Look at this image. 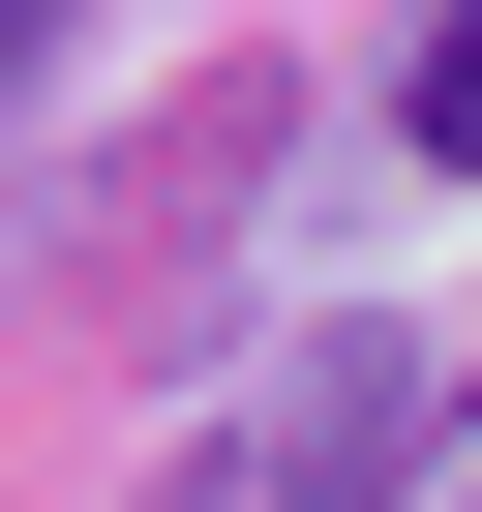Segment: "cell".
Returning <instances> with one entry per match:
<instances>
[{
	"label": "cell",
	"instance_id": "1",
	"mask_svg": "<svg viewBox=\"0 0 482 512\" xmlns=\"http://www.w3.org/2000/svg\"><path fill=\"white\" fill-rule=\"evenodd\" d=\"M422 452H452V422H422V332H302L151 512H422Z\"/></svg>",
	"mask_w": 482,
	"mask_h": 512
},
{
	"label": "cell",
	"instance_id": "2",
	"mask_svg": "<svg viewBox=\"0 0 482 512\" xmlns=\"http://www.w3.org/2000/svg\"><path fill=\"white\" fill-rule=\"evenodd\" d=\"M392 121H422V181H482V0L422 31V91H392Z\"/></svg>",
	"mask_w": 482,
	"mask_h": 512
},
{
	"label": "cell",
	"instance_id": "3",
	"mask_svg": "<svg viewBox=\"0 0 482 512\" xmlns=\"http://www.w3.org/2000/svg\"><path fill=\"white\" fill-rule=\"evenodd\" d=\"M61 31H91V0H0V91H31V61H61Z\"/></svg>",
	"mask_w": 482,
	"mask_h": 512
}]
</instances>
